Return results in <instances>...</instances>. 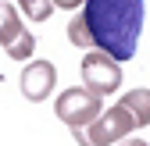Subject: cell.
<instances>
[{
  "instance_id": "6da1fadb",
  "label": "cell",
  "mask_w": 150,
  "mask_h": 146,
  "mask_svg": "<svg viewBox=\"0 0 150 146\" xmlns=\"http://www.w3.org/2000/svg\"><path fill=\"white\" fill-rule=\"evenodd\" d=\"M146 22L143 0H82V14L68 22L71 46L107 53L111 61H129L136 53Z\"/></svg>"
},
{
  "instance_id": "7a4b0ae2",
  "label": "cell",
  "mask_w": 150,
  "mask_h": 146,
  "mask_svg": "<svg viewBox=\"0 0 150 146\" xmlns=\"http://www.w3.org/2000/svg\"><path fill=\"white\" fill-rule=\"evenodd\" d=\"M136 128H139V125H136L132 114H129V107L115 103V107H107V111H100L86 128L71 132V135H75L79 146H115V142L129 139V132H136Z\"/></svg>"
},
{
  "instance_id": "3957f363",
  "label": "cell",
  "mask_w": 150,
  "mask_h": 146,
  "mask_svg": "<svg viewBox=\"0 0 150 146\" xmlns=\"http://www.w3.org/2000/svg\"><path fill=\"white\" fill-rule=\"evenodd\" d=\"M100 100L104 96L89 93V89H64V93L57 96V103H54V111H57V118L68 125L71 132H79V128H86V125L104 111Z\"/></svg>"
},
{
  "instance_id": "277c9868",
  "label": "cell",
  "mask_w": 150,
  "mask_h": 146,
  "mask_svg": "<svg viewBox=\"0 0 150 146\" xmlns=\"http://www.w3.org/2000/svg\"><path fill=\"white\" fill-rule=\"evenodd\" d=\"M82 82H86L89 93L107 96V93H115V89L122 86V68H118V61H111L107 53L89 50L82 57Z\"/></svg>"
},
{
  "instance_id": "5b68a950",
  "label": "cell",
  "mask_w": 150,
  "mask_h": 146,
  "mask_svg": "<svg viewBox=\"0 0 150 146\" xmlns=\"http://www.w3.org/2000/svg\"><path fill=\"white\" fill-rule=\"evenodd\" d=\"M54 86H57V68L50 61H32L25 71H22V96L40 103L54 93Z\"/></svg>"
},
{
  "instance_id": "8992f818",
  "label": "cell",
  "mask_w": 150,
  "mask_h": 146,
  "mask_svg": "<svg viewBox=\"0 0 150 146\" xmlns=\"http://www.w3.org/2000/svg\"><path fill=\"white\" fill-rule=\"evenodd\" d=\"M25 29H22V18H18V11H14V4H7V0H0V46H11L18 36H22Z\"/></svg>"
},
{
  "instance_id": "52a82bcc",
  "label": "cell",
  "mask_w": 150,
  "mask_h": 146,
  "mask_svg": "<svg viewBox=\"0 0 150 146\" xmlns=\"http://www.w3.org/2000/svg\"><path fill=\"white\" fill-rule=\"evenodd\" d=\"M122 103L129 107V114L136 118L139 128H146V121H150V93H146V89H132V93H125Z\"/></svg>"
},
{
  "instance_id": "ba28073f",
  "label": "cell",
  "mask_w": 150,
  "mask_h": 146,
  "mask_svg": "<svg viewBox=\"0 0 150 146\" xmlns=\"http://www.w3.org/2000/svg\"><path fill=\"white\" fill-rule=\"evenodd\" d=\"M18 7H22L25 18H32V22H47L54 14V0H18Z\"/></svg>"
},
{
  "instance_id": "9c48e42d",
  "label": "cell",
  "mask_w": 150,
  "mask_h": 146,
  "mask_svg": "<svg viewBox=\"0 0 150 146\" xmlns=\"http://www.w3.org/2000/svg\"><path fill=\"white\" fill-rule=\"evenodd\" d=\"M32 50H36V39H32V32H22V36H18V39L7 46V53H11L14 61H25Z\"/></svg>"
},
{
  "instance_id": "30bf717a",
  "label": "cell",
  "mask_w": 150,
  "mask_h": 146,
  "mask_svg": "<svg viewBox=\"0 0 150 146\" xmlns=\"http://www.w3.org/2000/svg\"><path fill=\"white\" fill-rule=\"evenodd\" d=\"M54 7H64V11H71V7H82V0H54Z\"/></svg>"
},
{
  "instance_id": "8fae6325",
  "label": "cell",
  "mask_w": 150,
  "mask_h": 146,
  "mask_svg": "<svg viewBox=\"0 0 150 146\" xmlns=\"http://www.w3.org/2000/svg\"><path fill=\"white\" fill-rule=\"evenodd\" d=\"M122 146H146V139H125Z\"/></svg>"
}]
</instances>
